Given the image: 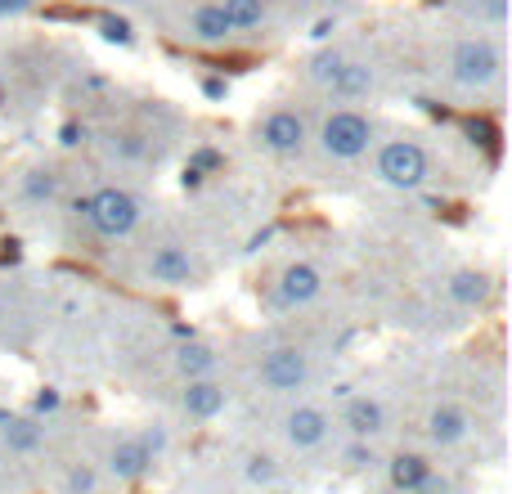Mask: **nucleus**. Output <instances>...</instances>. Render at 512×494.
Segmentation results:
<instances>
[{
	"instance_id": "obj_1",
	"label": "nucleus",
	"mask_w": 512,
	"mask_h": 494,
	"mask_svg": "<svg viewBox=\"0 0 512 494\" xmlns=\"http://www.w3.org/2000/svg\"><path fill=\"white\" fill-rule=\"evenodd\" d=\"M77 212L90 221V230L99 234V239H126V234L140 225V198L126 194V189L108 185L99 189V194H90L86 203H77Z\"/></svg>"
},
{
	"instance_id": "obj_2",
	"label": "nucleus",
	"mask_w": 512,
	"mask_h": 494,
	"mask_svg": "<svg viewBox=\"0 0 512 494\" xmlns=\"http://www.w3.org/2000/svg\"><path fill=\"white\" fill-rule=\"evenodd\" d=\"M319 144H324L328 158L337 162H355L369 153L373 144V126L364 113H351V108H342V113H328L324 126H319Z\"/></svg>"
},
{
	"instance_id": "obj_3",
	"label": "nucleus",
	"mask_w": 512,
	"mask_h": 494,
	"mask_svg": "<svg viewBox=\"0 0 512 494\" xmlns=\"http://www.w3.org/2000/svg\"><path fill=\"white\" fill-rule=\"evenodd\" d=\"M432 176V162H427L423 144L414 140H391L378 149V180L391 189H418Z\"/></svg>"
},
{
	"instance_id": "obj_4",
	"label": "nucleus",
	"mask_w": 512,
	"mask_h": 494,
	"mask_svg": "<svg viewBox=\"0 0 512 494\" xmlns=\"http://www.w3.org/2000/svg\"><path fill=\"white\" fill-rule=\"evenodd\" d=\"M306 382H310V360L297 351V346H279V351H270L261 360V387L265 391L288 396V391H301Z\"/></svg>"
},
{
	"instance_id": "obj_5",
	"label": "nucleus",
	"mask_w": 512,
	"mask_h": 494,
	"mask_svg": "<svg viewBox=\"0 0 512 494\" xmlns=\"http://www.w3.org/2000/svg\"><path fill=\"white\" fill-rule=\"evenodd\" d=\"M454 81L459 86H486V81L499 77V50L490 41H463L450 59Z\"/></svg>"
},
{
	"instance_id": "obj_6",
	"label": "nucleus",
	"mask_w": 512,
	"mask_h": 494,
	"mask_svg": "<svg viewBox=\"0 0 512 494\" xmlns=\"http://www.w3.org/2000/svg\"><path fill=\"white\" fill-rule=\"evenodd\" d=\"M333 432V418L319 405H297L288 418H283V436H288L292 450H319Z\"/></svg>"
},
{
	"instance_id": "obj_7",
	"label": "nucleus",
	"mask_w": 512,
	"mask_h": 494,
	"mask_svg": "<svg viewBox=\"0 0 512 494\" xmlns=\"http://www.w3.org/2000/svg\"><path fill=\"white\" fill-rule=\"evenodd\" d=\"M261 144L270 153H279V158L301 153V144H306V122H301V113H292V108H274V113L261 122Z\"/></svg>"
},
{
	"instance_id": "obj_8",
	"label": "nucleus",
	"mask_w": 512,
	"mask_h": 494,
	"mask_svg": "<svg viewBox=\"0 0 512 494\" xmlns=\"http://www.w3.org/2000/svg\"><path fill=\"white\" fill-rule=\"evenodd\" d=\"M153 463L158 459L149 454V445H144L140 436H117V441L108 445V472H113L117 481H144Z\"/></svg>"
},
{
	"instance_id": "obj_9",
	"label": "nucleus",
	"mask_w": 512,
	"mask_h": 494,
	"mask_svg": "<svg viewBox=\"0 0 512 494\" xmlns=\"http://www.w3.org/2000/svg\"><path fill=\"white\" fill-rule=\"evenodd\" d=\"M194 256L185 252V247L167 243L158 247V252L149 256V279L153 283H167V288H185V283H194Z\"/></svg>"
},
{
	"instance_id": "obj_10",
	"label": "nucleus",
	"mask_w": 512,
	"mask_h": 494,
	"mask_svg": "<svg viewBox=\"0 0 512 494\" xmlns=\"http://www.w3.org/2000/svg\"><path fill=\"white\" fill-rule=\"evenodd\" d=\"M319 292H324V274H319L310 261H297L279 274V301L283 306H306V301H315Z\"/></svg>"
},
{
	"instance_id": "obj_11",
	"label": "nucleus",
	"mask_w": 512,
	"mask_h": 494,
	"mask_svg": "<svg viewBox=\"0 0 512 494\" xmlns=\"http://www.w3.org/2000/svg\"><path fill=\"white\" fill-rule=\"evenodd\" d=\"M225 405H230V391H225V382L216 378H194L185 387V414L198 418V423H207V418L225 414Z\"/></svg>"
},
{
	"instance_id": "obj_12",
	"label": "nucleus",
	"mask_w": 512,
	"mask_h": 494,
	"mask_svg": "<svg viewBox=\"0 0 512 494\" xmlns=\"http://www.w3.org/2000/svg\"><path fill=\"white\" fill-rule=\"evenodd\" d=\"M346 432H351V441H373V436L387 427V409H382V400L373 396H355L351 405H346Z\"/></svg>"
},
{
	"instance_id": "obj_13",
	"label": "nucleus",
	"mask_w": 512,
	"mask_h": 494,
	"mask_svg": "<svg viewBox=\"0 0 512 494\" xmlns=\"http://www.w3.org/2000/svg\"><path fill=\"white\" fill-rule=\"evenodd\" d=\"M472 432V418L463 414L459 405H436L432 414H427V436H432V445H459L468 441Z\"/></svg>"
},
{
	"instance_id": "obj_14",
	"label": "nucleus",
	"mask_w": 512,
	"mask_h": 494,
	"mask_svg": "<svg viewBox=\"0 0 512 494\" xmlns=\"http://www.w3.org/2000/svg\"><path fill=\"white\" fill-rule=\"evenodd\" d=\"M427 477H432V463H427L423 454H396V459L387 463V481L396 494H414Z\"/></svg>"
},
{
	"instance_id": "obj_15",
	"label": "nucleus",
	"mask_w": 512,
	"mask_h": 494,
	"mask_svg": "<svg viewBox=\"0 0 512 494\" xmlns=\"http://www.w3.org/2000/svg\"><path fill=\"white\" fill-rule=\"evenodd\" d=\"M189 36H194L198 45H225L234 36V27L225 23L221 5H198L194 18H189Z\"/></svg>"
},
{
	"instance_id": "obj_16",
	"label": "nucleus",
	"mask_w": 512,
	"mask_h": 494,
	"mask_svg": "<svg viewBox=\"0 0 512 494\" xmlns=\"http://www.w3.org/2000/svg\"><path fill=\"white\" fill-rule=\"evenodd\" d=\"M328 90H333L337 99H360V95H369V90H373V72H369V63H351V59H342V68L333 72Z\"/></svg>"
},
{
	"instance_id": "obj_17",
	"label": "nucleus",
	"mask_w": 512,
	"mask_h": 494,
	"mask_svg": "<svg viewBox=\"0 0 512 494\" xmlns=\"http://www.w3.org/2000/svg\"><path fill=\"white\" fill-rule=\"evenodd\" d=\"M176 369L185 373L189 382L194 378H212V369H216V351L207 342H185L176 351Z\"/></svg>"
},
{
	"instance_id": "obj_18",
	"label": "nucleus",
	"mask_w": 512,
	"mask_h": 494,
	"mask_svg": "<svg viewBox=\"0 0 512 494\" xmlns=\"http://www.w3.org/2000/svg\"><path fill=\"white\" fill-rule=\"evenodd\" d=\"M450 297L459 301V306H486L490 301V279L481 270H459L450 279Z\"/></svg>"
},
{
	"instance_id": "obj_19",
	"label": "nucleus",
	"mask_w": 512,
	"mask_h": 494,
	"mask_svg": "<svg viewBox=\"0 0 512 494\" xmlns=\"http://www.w3.org/2000/svg\"><path fill=\"white\" fill-rule=\"evenodd\" d=\"M221 14L234 32H252L265 23V0H221Z\"/></svg>"
},
{
	"instance_id": "obj_20",
	"label": "nucleus",
	"mask_w": 512,
	"mask_h": 494,
	"mask_svg": "<svg viewBox=\"0 0 512 494\" xmlns=\"http://www.w3.org/2000/svg\"><path fill=\"white\" fill-rule=\"evenodd\" d=\"M0 427H5V445L14 454H32L36 445H41V427H36L32 418H5Z\"/></svg>"
},
{
	"instance_id": "obj_21",
	"label": "nucleus",
	"mask_w": 512,
	"mask_h": 494,
	"mask_svg": "<svg viewBox=\"0 0 512 494\" xmlns=\"http://www.w3.org/2000/svg\"><path fill=\"white\" fill-rule=\"evenodd\" d=\"M59 194V176L54 171H27L23 176V198L27 203H50Z\"/></svg>"
},
{
	"instance_id": "obj_22",
	"label": "nucleus",
	"mask_w": 512,
	"mask_h": 494,
	"mask_svg": "<svg viewBox=\"0 0 512 494\" xmlns=\"http://www.w3.org/2000/svg\"><path fill=\"white\" fill-rule=\"evenodd\" d=\"M63 490H68V494H95V490H99V472L90 468V463H72V468H68V481H63Z\"/></svg>"
},
{
	"instance_id": "obj_23",
	"label": "nucleus",
	"mask_w": 512,
	"mask_h": 494,
	"mask_svg": "<svg viewBox=\"0 0 512 494\" xmlns=\"http://www.w3.org/2000/svg\"><path fill=\"white\" fill-rule=\"evenodd\" d=\"M99 36H104L108 45H131V41H135L131 23H126V18H117V14H104V18H99Z\"/></svg>"
},
{
	"instance_id": "obj_24",
	"label": "nucleus",
	"mask_w": 512,
	"mask_h": 494,
	"mask_svg": "<svg viewBox=\"0 0 512 494\" xmlns=\"http://www.w3.org/2000/svg\"><path fill=\"white\" fill-rule=\"evenodd\" d=\"M274 477H279V468H274L270 454H252V459H248V481H256V486H270Z\"/></svg>"
},
{
	"instance_id": "obj_25",
	"label": "nucleus",
	"mask_w": 512,
	"mask_h": 494,
	"mask_svg": "<svg viewBox=\"0 0 512 494\" xmlns=\"http://www.w3.org/2000/svg\"><path fill=\"white\" fill-rule=\"evenodd\" d=\"M373 463H378L373 445H369V441H351V450H346V468H351V472H364V468H373Z\"/></svg>"
},
{
	"instance_id": "obj_26",
	"label": "nucleus",
	"mask_w": 512,
	"mask_h": 494,
	"mask_svg": "<svg viewBox=\"0 0 512 494\" xmlns=\"http://www.w3.org/2000/svg\"><path fill=\"white\" fill-rule=\"evenodd\" d=\"M108 149L117 153V158H144V140L140 135H131V131H122V135H113V144H108Z\"/></svg>"
},
{
	"instance_id": "obj_27",
	"label": "nucleus",
	"mask_w": 512,
	"mask_h": 494,
	"mask_svg": "<svg viewBox=\"0 0 512 494\" xmlns=\"http://www.w3.org/2000/svg\"><path fill=\"white\" fill-rule=\"evenodd\" d=\"M337 68H342V54H319V59H315V81H324V86H328V81H333V72Z\"/></svg>"
},
{
	"instance_id": "obj_28",
	"label": "nucleus",
	"mask_w": 512,
	"mask_h": 494,
	"mask_svg": "<svg viewBox=\"0 0 512 494\" xmlns=\"http://www.w3.org/2000/svg\"><path fill=\"white\" fill-rule=\"evenodd\" d=\"M36 0H0V18H18V14H27Z\"/></svg>"
},
{
	"instance_id": "obj_29",
	"label": "nucleus",
	"mask_w": 512,
	"mask_h": 494,
	"mask_svg": "<svg viewBox=\"0 0 512 494\" xmlns=\"http://www.w3.org/2000/svg\"><path fill=\"white\" fill-rule=\"evenodd\" d=\"M203 90H207V99H225V95H230V81L207 77V81H203Z\"/></svg>"
},
{
	"instance_id": "obj_30",
	"label": "nucleus",
	"mask_w": 512,
	"mask_h": 494,
	"mask_svg": "<svg viewBox=\"0 0 512 494\" xmlns=\"http://www.w3.org/2000/svg\"><path fill=\"white\" fill-rule=\"evenodd\" d=\"M59 409V391H41L36 396V414H54Z\"/></svg>"
},
{
	"instance_id": "obj_31",
	"label": "nucleus",
	"mask_w": 512,
	"mask_h": 494,
	"mask_svg": "<svg viewBox=\"0 0 512 494\" xmlns=\"http://www.w3.org/2000/svg\"><path fill=\"white\" fill-rule=\"evenodd\" d=\"M414 494H450V486H445V477H436V472H432V477H427Z\"/></svg>"
},
{
	"instance_id": "obj_32",
	"label": "nucleus",
	"mask_w": 512,
	"mask_h": 494,
	"mask_svg": "<svg viewBox=\"0 0 512 494\" xmlns=\"http://www.w3.org/2000/svg\"><path fill=\"white\" fill-rule=\"evenodd\" d=\"M270 494H292V490H270Z\"/></svg>"
}]
</instances>
